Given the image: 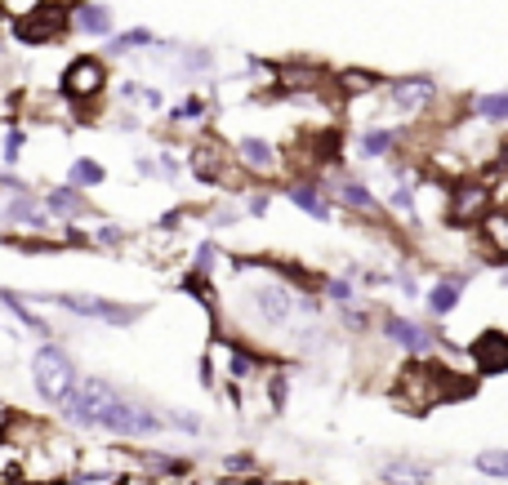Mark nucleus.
Returning <instances> with one entry per match:
<instances>
[{
  "instance_id": "1",
  "label": "nucleus",
  "mask_w": 508,
  "mask_h": 485,
  "mask_svg": "<svg viewBox=\"0 0 508 485\" xmlns=\"http://www.w3.org/2000/svg\"><path fill=\"white\" fill-rule=\"evenodd\" d=\"M63 414L76 428H99V432H112V437H156L165 428V419L156 410H147L143 401H126L103 378H81L67 392Z\"/></svg>"
},
{
  "instance_id": "2",
  "label": "nucleus",
  "mask_w": 508,
  "mask_h": 485,
  "mask_svg": "<svg viewBox=\"0 0 508 485\" xmlns=\"http://www.w3.org/2000/svg\"><path fill=\"white\" fill-rule=\"evenodd\" d=\"M31 378H36V392H40L45 401H54V405H63L67 392L81 383V378H76V365L67 357V348H58V343L36 348V357H31Z\"/></svg>"
},
{
  "instance_id": "3",
  "label": "nucleus",
  "mask_w": 508,
  "mask_h": 485,
  "mask_svg": "<svg viewBox=\"0 0 508 485\" xmlns=\"http://www.w3.org/2000/svg\"><path fill=\"white\" fill-rule=\"evenodd\" d=\"M40 303H54L63 312H76V316H90V321H108V325H129L138 312L126 303H112V299H99V294H36Z\"/></svg>"
},
{
  "instance_id": "4",
  "label": "nucleus",
  "mask_w": 508,
  "mask_h": 485,
  "mask_svg": "<svg viewBox=\"0 0 508 485\" xmlns=\"http://www.w3.org/2000/svg\"><path fill=\"white\" fill-rule=\"evenodd\" d=\"M103 81H108V72H103V58H76V63L67 67V76H63V90H67V99H76V103H90V99L103 90Z\"/></svg>"
},
{
  "instance_id": "5",
  "label": "nucleus",
  "mask_w": 508,
  "mask_h": 485,
  "mask_svg": "<svg viewBox=\"0 0 508 485\" xmlns=\"http://www.w3.org/2000/svg\"><path fill=\"white\" fill-rule=\"evenodd\" d=\"M63 27H67V13H63L58 4H40L36 18H22V22H18V36H22L27 45H45V40H54Z\"/></svg>"
},
{
  "instance_id": "6",
  "label": "nucleus",
  "mask_w": 508,
  "mask_h": 485,
  "mask_svg": "<svg viewBox=\"0 0 508 485\" xmlns=\"http://www.w3.org/2000/svg\"><path fill=\"white\" fill-rule=\"evenodd\" d=\"M254 307H258V316H263L267 325H281V321H290V312H294V294H290L285 285H263V290H254Z\"/></svg>"
},
{
  "instance_id": "7",
  "label": "nucleus",
  "mask_w": 508,
  "mask_h": 485,
  "mask_svg": "<svg viewBox=\"0 0 508 485\" xmlns=\"http://www.w3.org/2000/svg\"><path fill=\"white\" fill-rule=\"evenodd\" d=\"M388 94H392V103H397L401 112H419V108H428V103L437 99V85L424 81V76H410V81H397Z\"/></svg>"
},
{
  "instance_id": "8",
  "label": "nucleus",
  "mask_w": 508,
  "mask_h": 485,
  "mask_svg": "<svg viewBox=\"0 0 508 485\" xmlns=\"http://www.w3.org/2000/svg\"><path fill=\"white\" fill-rule=\"evenodd\" d=\"M237 160L246 169H254V174H272L276 169V147L267 138H241L237 143Z\"/></svg>"
},
{
  "instance_id": "9",
  "label": "nucleus",
  "mask_w": 508,
  "mask_h": 485,
  "mask_svg": "<svg viewBox=\"0 0 508 485\" xmlns=\"http://www.w3.org/2000/svg\"><path fill=\"white\" fill-rule=\"evenodd\" d=\"M9 219H13L18 228L40 232V228H49V205H40V201H31L27 192H18V196H13V205H9Z\"/></svg>"
},
{
  "instance_id": "10",
  "label": "nucleus",
  "mask_w": 508,
  "mask_h": 485,
  "mask_svg": "<svg viewBox=\"0 0 508 485\" xmlns=\"http://www.w3.org/2000/svg\"><path fill=\"white\" fill-rule=\"evenodd\" d=\"M45 205H49V214H58V219H81V214L90 210L76 183H67V187H54V192L45 196Z\"/></svg>"
},
{
  "instance_id": "11",
  "label": "nucleus",
  "mask_w": 508,
  "mask_h": 485,
  "mask_svg": "<svg viewBox=\"0 0 508 485\" xmlns=\"http://www.w3.org/2000/svg\"><path fill=\"white\" fill-rule=\"evenodd\" d=\"M72 22H76L85 36H108V31H112V9H103V4H76V9H72Z\"/></svg>"
},
{
  "instance_id": "12",
  "label": "nucleus",
  "mask_w": 508,
  "mask_h": 485,
  "mask_svg": "<svg viewBox=\"0 0 508 485\" xmlns=\"http://www.w3.org/2000/svg\"><path fill=\"white\" fill-rule=\"evenodd\" d=\"M330 192H335V201H344V205H348V210H357V214H375V210H380V205H375V196H371L362 183H353V178L335 183Z\"/></svg>"
},
{
  "instance_id": "13",
  "label": "nucleus",
  "mask_w": 508,
  "mask_h": 485,
  "mask_svg": "<svg viewBox=\"0 0 508 485\" xmlns=\"http://www.w3.org/2000/svg\"><path fill=\"white\" fill-rule=\"evenodd\" d=\"M388 339L401 343V348H410V352H419V348L433 343V334H424L415 321H401V316H388Z\"/></svg>"
},
{
  "instance_id": "14",
  "label": "nucleus",
  "mask_w": 508,
  "mask_h": 485,
  "mask_svg": "<svg viewBox=\"0 0 508 485\" xmlns=\"http://www.w3.org/2000/svg\"><path fill=\"white\" fill-rule=\"evenodd\" d=\"M290 201H294L299 210H308L312 219H321V223L330 219V201H326L317 187H308V183H294V187H290Z\"/></svg>"
},
{
  "instance_id": "15",
  "label": "nucleus",
  "mask_w": 508,
  "mask_h": 485,
  "mask_svg": "<svg viewBox=\"0 0 508 485\" xmlns=\"http://www.w3.org/2000/svg\"><path fill=\"white\" fill-rule=\"evenodd\" d=\"M486 187H460V196H455V205H451V219L455 223H469V214H477V210H486Z\"/></svg>"
},
{
  "instance_id": "16",
  "label": "nucleus",
  "mask_w": 508,
  "mask_h": 485,
  "mask_svg": "<svg viewBox=\"0 0 508 485\" xmlns=\"http://www.w3.org/2000/svg\"><path fill=\"white\" fill-rule=\"evenodd\" d=\"M0 303H4V307H9V312H13L27 330H31V334H40V339H49V334H54V325H49V321H40L27 303H18V294H9V290H4V294H0Z\"/></svg>"
},
{
  "instance_id": "17",
  "label": "nucleus",
  "mask_w": 508,
  "mask_h": 485,
  "mask_svg": "<svg viewBox=\"0 0 508 485\" xmlns=\"http://www.w3.org/2000/svg\"><path fill=\"white\" fill-rule=\"evenodd\" d=\"M455 303H460V281H437L433 294H428V307H433L437 316H446Z\"/></svg>"
},
{
  "instance_id": "18",
  "label": "nucleus",
  "mask_w": 508,
  "mask_h": 485,
  "mask_svg": "<svg viewBox=\"0 0 508 485\" xmlns=\"http://www.w3.org/2000/svg\"><path fill=\"white\" fill-rule=\"evenodd\" d=\"M156 36L147 31V27H134V31H121L112 45H108V54H134V49H147Z\"/></svg>"
},
{
  "instance_id": "19",
  "label": "nucleus",
  "mask_w": 508,
  "mask_h": 485,
  "mask_svg": "<svg viewBox=\"0 0 508 485\" xmlns=\"http://www.w3.org/2000/svg\"><path fill=\"white\" fill-rule=\"evenodd\" d=\"M477 472H486V477H508V450H486V455H477Z\"/></svg>"
},
{
  "instance_id": "20",
  "label": "nucleus",
  "mask_w": 508,
  "mask_h": 485,
  "mask_svg": "<svg viewBox=\"0 0 508 485\" xmlns=\"http://www.w3.org/2000/svg\"><path fill=\"white\" fill-rule=\"evenodd\" d=\"M477 117H486V121H508V94H486V99H477Z\"/></svg>"
},
{
  "instance_id": "21",
  "label": "nucleus",
  "mask_w": 508,
  "mask_h": 485,
  "mask_svg": "<svg viewBox=\"0 0 508 485\" xmlns=\"http://www.w3.org/2000/svg\"><path fill=\"white\" fill-rule=\"evenodd\" d=\"M392 143H397V134H388V129H371V134L362 138V152H366V156H383Z\"/></svg>"
},
{
  "instance_id": "22",
  "label": "nucleus",
  "mask_w": 508,
  "mask_h": 485,
  "mask_svg": "<svg viewBox=\"0 0 508 485\" xmlns=\"http://www.w3.org/2000/svg\"><path fill=\"white\" fill-rule=\"evenodd\" d=\"M72 183H103V165H94V160H76V165H72Z\"/></svg>"
},
{
  "instance_id": "23",
  "label": "nucleus",
  "mask_w": 508,
  "mask_h": 485,
  "mask_svg": "<svg viewBox=\"0 0 508 485\" xmlns=\"http://www.w3.org/2000/svg\"><path fill=\"white\" fill-rule=\"evenodd\" d=\"M486 232H491V237L500 241V249L508 254V219H500V214H495V219H486Z\"/></svg>"
},
{
  "instance_id": "24",
  "label": "nucleus",
  "mask_w": 508,
  "mask_h": 485,
  "mask_svg": "<svg viewBox=\"0 0 508 485\" xmlns=\"http://www.w3.org/2000/svg\"><path fill=\"white\" fill-rule=\"evenodd\" d=\"M174 428H183V432H201V419L197 414H183V410H174V414H165Z\"/></svg>"
},
{
  "instance_id": "25",
  "label": "nucleus",
  "mask_w": 508,
  "mask_h": 485,
  "mask_svg": "<svg viewBox=\"0 0 508 485\" xmlns=\"http://www.w3.org/2000/svg\"><path fill=\"white\" fill-rule=\"evenodd\" d=\"M210 267H215V249L201 245V249H197V272H210Z\"/></svg>"
}]
</instances>
